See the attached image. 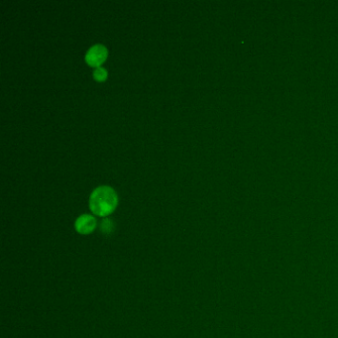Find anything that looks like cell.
I'll list each match as a JSON object with an SVG mask.
<instances>
[{"instance_id":"7a4b0ae2","label":"cell","mask_w":338,"mask_h":338,"mask_svg":"<svg viewBox=\"0 0 338 338\" xmlns=\"http://www.w3.org/2000/svg\"><path fill=\"white\" fill-rule=\"evenodd\" d=\"M107 55L108 51L106 47L101 44H97L89 49L86 55V61L90 66L98 68L106 60Z\"/></svg>"},{"instance_id":"5b68a950","label":"cell","mask_w":338,"mask_h":338,"mask_svg":"<svg viewBox=\"0 0 338 338\" xmlns=\"http://www.w3.org/2000/svg\"><path fill=\"white\" fill-rule=\"evenodd\" d=\"M94 78L97 82H104L107 79V71L102 67H98L94 72Z\"/></svg>"},{"instance_id":"6da1fadb","label":"cell","mask_w":338,"mask_h":338,"mask_svg":"<svg viewBox=\"0 0 338 338\" xmlns=\"http://www.w3.org/2000/svg\"><path fill=\"white\" fill-rule=\"evenodd\" d=\"M117 203V193L108 186L98 187L90 196V208L100 217H106L111 214L115 210Z\"/></svg>"},{"instance_id":"277c9868","label":"cell","mask_w":338,"mask_h":338,"mask_svg":"<svg viewBox=\"0 0 338 338\" xmlns=\"http://www.w3.org/2000/svg\"><path fill=\"white\" fill-rule=\"evenodd\" d=\"M99 228H100L101 233L109 235V234H112L114 231V223L110 218L105 217L101 220Z\"/></svg>"},{"instance_id":"3957f363","label":"cell","mask_w":338,"mask_h":338,"mask_svg":"<svg viewBox=\"0 0 338 338\" xmlns=\"http://www.w3.org/2000/svg\"><path fill=\"white\" fill-rule=\"evenodd\" d=\"M97 218L91 214H82L75 222V228L78 233L83 235L91 234L97 228Z\"/></svg>"}]
</instances>
